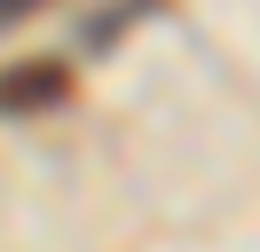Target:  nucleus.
<instances>
[{
	"label": "nucleus",
	"instance_id": "nucleus-1",
	"mask_svg": "<svg viewBox=\"0 0 260 252\" xmlns=\"http://www.w3.org/2000/svg\"><path fill=\"white\" fill-rule=\"evenodd\" d=\"M71 94V71L63 63H16V71H0V110H48V103H63Z\"/></svg>",
	"mask_w": 260,
	"mask_h": 252
},
{
	"label": "nucleus",
	"instance_id": "nucleus-2",
	"mask_svg": "<svg viewBox=\"0 0 260 252\" xmlns=\"http://www.w3.org/2000/svg\"><path fill=\"white\" fill-rule=\"evenodd\" d=\"M40 0H0V24H16V16H32Z\"/></svg>",
	"mask_w": 260,
	"mask_h": 252
}]
</instances>
